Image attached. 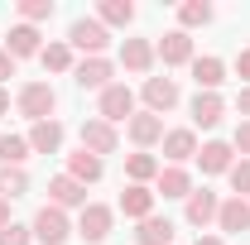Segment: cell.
Returning a JSON list of instances; mask_svg holds the SVG:
<instances>
[{
  "mask_svg": "<svg viewBox=\"0 0 250 245\" xmlns=\"http://www.w3.org/2000/svg\"><path fill=\"white\" fill-rule=\"evenodd\" d=\"M221 116H226V101H221L217 92H197V101H192V121L202 125V130H212V125H221Z\"/></svg>",
  "mask_w": 250,
  "mask_h": 245,
  "instance_id": "cell-13",
  "label": "cell"
},
{
  "mask_svg": "<svg viewBox=\"0 0 250 245\" xmlns=\"http://www.w3.org/2000/svg\"><path fill=\"white\" fill-rule=\"evenodd\" d=\"M111 221H116V212H111V207L87 202V207H82V216H77V236H82L87 245H101L106 236H111Z\"/></svg>",
  "mask_w": 250,
  "mask_h": 245,
  "instance_id": "cell-2",
  "label": "cell"
},
{
  "mask_svg": "<svg viewBox=\"0 0 250 245\" xmlns=\"http://www.w3.org/2000/svg\"><path fill=\"white\" fill-rule=\"evenodd\" d=\"M67 43L72 48H82V53H92V58H101V48L111 43V34H106V24L101 20H72V29H67Z\"/></svg>",
  "mask_w": 250,
  "mask_h": 245,
  "instance_id": "cell-1",
  "label": "cell"
},
{
  "mask_svg": "<svg viewBox=\"0 0 250 245\" xmlns=\"http://www.w3.org/2000/svg\"><path fill=\"white\" fill-rule=\"evenodd\" d=\"M121 62L130 72H149V67H154V43H149V39H125Z\"/></svg>",
  "mask_w": 250,
  "mask_h": 245,
  "instance_id": "cell-15",
  "label": "cell"
},
{
  "mask_svg": "<svg viewBox=\"0 0 250 245\" xmlns=\"http://www.w3.org/2000/svg\"><path fill=\"white\" fill-rule=\"evenodd\" d=\"M34 241V231L29 226H20V221H10L5 231H0V245H29Z\"/></svg>",
  "mask_w": 250,
  "mask_h": 245,
  "instance_id": "cell-32",
  "label": "cell"
},
{
  "mask_svg": "<svg viewBox=\"0 0 250 245\" xmlns=\"http://www.w3.org/2000/svg\"><path fill=\"white\" fill-rule=\"evenodd\" d=\"M145 101H149L154 116H164L168 106H178V82H173V77H149V82H145Z\"/></svg>",
  "mask_w": 250,
  "mask_h": 245,
  "instance_id": "cell-9",
  "label": "cell"
},
{
  "mask_svg": "<svg viewBox=\"0 0 250 245\" xmlns=\"http://www.w3.org/2000/svg\"><path fill=\"white\" fill-rule=\"evenodd\" d=\"M125 173L145 187V178H159V163L149 159V154H130V159H125Z\"/></svg>",
  "mask_w": 250,
  "mask_h": 245,
  "instance_id": "cell-29",
  "label": "cell"
},
{
  "mask_svg": "<svg viewBox=\"0 0 250 245\" xmlns=\"http://www.w3.org/2000/svg\"><path fill=\"white\" fill-rule=\"evenodd\" d=\"M164 159H173V168L188 163V159H197V135L192 130H168L164 135Z\"/></svg>",
  "mask_w": 250,
  "mask_h": 245,
  "instance_id": "cell-11",
  "label": "cell"
},
{
  "mask_svg": "<svg viewBox=\"0 0 250 245\" xmlns=\"http://www.w3.org/2000/svg\"><path fill=\"white\" fill-rule=\"evenodd\" d=\"M96 15H101V24H130L135 20V5L130 0H101Z\"/></svg>",
  "mask_w": 250,
  "mask_h": 245,
  "instance_id": "cell-26",
  "label": "cell"
},
{
  "mask_svg": "<svg viewBox=\"0 0 250 245\" xmlns=\"http://www.w3.org/2000/svg\"><path fill=\"white\" fill-rule=\"evenodd\" d=\"M48 197H53V207H87V187L77 183V178H67V173H58L53 183H48Z\"/></svg>",
  "mask_w": 250,
  "mask_h": 245,
  "instance_id": "cell-10",
  "label": "cell"
},
{
  "mask_svg": "<svg viewBox=\"0 0 250 245\" xmlns=\"http://www.w3.org/2000/svg\"><path fill=\"white\" fill-rule=\"evenodd\" d=\"M197 163H202V173H231V144H221V140L202 144L197 149Z\"/></svg>",
  "mask_w": 250,
  "mask_h": 245,
  "instance_id": "cell-22",
  "label": "cell"
},
{
  "mask_svg": "<svg viewBox=\"0 0 250 245\" xmlns=\"http://www.w3.org/2000/svg\"><path fill=\"white\" fill-rule=\"evenodd\" d=\"M125 125H130V140H135L140 149H149V144L164 140V121H159L154 111H140V116H130Z\"/></svg>",
  "mask_w": 250,
  "mask_h": 245,
  "instance_id": "cell-8",
  "label": "cell"
},
{
  "mask_svg": "<svg viewBox=\"0 0 250 245\" xmlns=\"http://www.w3.org/2000/svg\"><path fill=\"white\" fill-rule=\"evenodd\" d=\"M5 53H10V58H29V53H39V29H34V24H15L10 39H5Z\"/></svg>",
  "mask_w": 250,
  "mask_h": 245,
  "instance_id": "cell-21",
  "label": "cell"
},
{
  "mask_svg": "<svg viewBox=\"0 0 250 245\" xmlns=\"http://www.w3.org/2000/svg\"><path fill=\"white\" fill-rule=\"evenodd\" d=\"M24 159H29V140H20V135H0V163L20 168Z\"/></svg>",
  "mask_w": 250,
  "mask_h": 245,
  "instance_id": "cell-25",
  "label": "cell"
},
{
  "mask_svg": "<svg viewBox=\"0 0 250 245\" xmlns=\"http://www.w3.org/2000/svg\"><path fill=\"white\" fill-rule=\"evenodd\" d=\"M5 111H10V96H5V87H0V116H5Z\"/></svg>",
  "mask_w": 250,
  "mask_h": 245,
  "instance_id": "cell-39",
  "label": "cell"
},
{
  "mask_svg": "<svg viewBox=\"0 0 250 245\" xmlns=\"http://www.w3.org/2000/svg\"><path fill=\"white\" fill-rule=\"evenodd\" d=\"M192 77H197V92H217L226 82V62L221 58H192Z\"/></svg>",
  "mask_w": 250,
  "mask_h": 245,
  "instance_id": "cell-16",
  "label": "cell"
},
{
  "mask_svg": "<svg viewBox=\"0 0 250 245\" xmlns=\"http://www.w3.org/2000/svg\"><path fill=\"white\" fill-rule=\"evenodd\" d=\"M217 212H221V202H217V192H188V221L192 226H207V221H217Z\"/></svg>",
  "mask_w": 250,
  "mask_h": 245,
  "instance_id": "cell-14",
  "label": "cell"
},
{
  "mask_svg": "<svg viewBox=\"0 0 250 245\" xmlns=\"http://www.w3.org/2000/svg\"><path fill=\"white\" fill-rule=\"evenodd\" d=\"M20 15H24V24H39L53 15V0H20Z\"/></svg>",
  "mask_w": 250,
  "mask_h": 245,
  "instance_id": "cell-31",
  "label": "cell"
},
{
  "mask_svg": "<svg viewBox=\"0 0 250 245\" xmlns=\"http://www.w3.org/2000/svg\"><path fill=\"white\" fill-rule=\"evenodd\" d=\"M236 106H241V116H250V87H246L241 96H236Z\"/></svg>",
  "mask_w": 250,
  "mask_h": 245,
  "instance_id": "cell-37",
  "label": "cell"
},
{
  "mask_svg": "<svg viewBox=\"0 0 250 245\" xmlns=\"http://www.w3.org/2000/svg\"><path fill=\"white\" fill-rule=\"evenodd\" d=\"M236 72L250 82V48H241V53H236Z\"/></svg>",
  "mask_w": 250,
  "mask_h": 245,
  "instance_id": "cell-35",
  "label": "cell"
},
{
  "mask_svg": "<svg viewBox=\"0 0 250 245\" xmlns=\"http://www.w3.org/2000/svg\"><path fill=\"white\" fill-rule=\"evenodd\" d=\"M67 178H77L82 187L96 183V178H101V159H96V154H87V149L67 154Z\"/></svg>",
  "mask_w": 250,
  "mask_h": 245,
  "instance_id": "cell-20",
  "label": "cell"
},
{
  "mask_svg": "<svg viewBox=\"0 0 250 245\" xmlns=\"http://www.w3.org/2000/svg\"><path fill=\"white\" fill-rule=\"evenodd\" d=\"M58 144H62V125L58 121H39L29 130V149L34 154H58Z\"/></svg>",
  "mask_w": 250,
  "mask_h": 245,
  "instance_id": "cell-19",
  "label": "cell"
},
{
  "mask_svg": "<svg viewBox=\"0 0 250 245\" xmlns=\"http://www.w3.org/2000/svg\"><path fill=\"white\" fill-rule=\"evenodd\" d=\"M53 106H58V96H53L48 82H29V87L20 92V116H29L34 125L48 121V116H53Z\"/></svg>",
  "mask_w": 250,
  "mask_h": 245,
  "instance_id": "cell-3",
  "label": "cell"
},
{
  "mask_svg": "<svg viewBox=\"0 0 250 245\" xmlns=\"http://www.w3.org/2000/svg\"><path fill=\"white\" fill-rule=\"evenodd\" d=\"M34 241H43V245H62L67 236H72V226H67V216L48 202V207H39V216H34Z\"/></svg>",
  "mask_w": 250,
  "mask_h": 245,
  "instance_id": "cell-4",
  "label": "cell"
},
{
  "mask_svg": "<svg viewBox=\"0 0 250 245\" xmlns=\"http://www.w3.org/2000/svg\"><path fill=\"white\" fill-rule=\"evenodd\" d=\"M197 245H221V241H217V236H197Z\"/></svg>",
  "mask_w": 250,
  "mask_h": 245,
  "instance_id": "cell-40",
  "label": "cell"
},
{
  "mask_svg": "<svg viewBox=\"0 0 250 245\" xmlns=\"http://www.w3.org/2000/svg\"><path fill=\"white\" fill-rule=\"evenodd\" d=\"M154 53L164 62H188V58H192V39H188L183 29H173V34H164V39L154 43Z\"/></svg>",
  "mask_w": 250,
  "mask_h": 245,
  "instance_id": "cell-18",
  "label": "cell"
},
{
  "mask_svg": "<svg viewBox=\"0 0 250 245\" xmlns=\"http://www.w3.org/2000/svg\"><path fill=\"white\" fill-rule=\"evenodd\" d=\"M72 77H77L82 92H87V87H92V92H106V87H111V62L106 58H82L72 67Z\"/></svg>",
  "mask_w": 250,
  "mask_h": 245,
  "instance_id": "cell-6",
  "label": "cell"
},
{
  "mask_svg": "<svg viewBox=\"0 0 250 245\" xmlns=\"http://www.w3.org/2000/svg\"><path fill=\"white\" fill-rule=\"evenodd\" d=\"M39 58H43L48 72H67V67H72V48H67V43H48V48H39Z\"/></svg>",
  "mask_w": 250,
  "mask_h": 245,
  "instance_id": "cell-28",
  "label": "cell"
},
{
  "mask_svg": "<svg viewBox=\"0 0 250 245\" xmlns=\"http://www.w3.org/2000/svg\"><path fill=\"white\" fill-rule=\"evenodd\" d=\"M135 241L140 245H173V221L168 216H145L140 231H135Z\"/></svg>",
  "mask_w": 250,
  "mask_h": 245,
  "instance_id": "cell-17",
  "label": "cell"
},
{
  "mask_svg": "<svg viewBox=\"0 0 250 245\" xmlns=\"http://www.w3.org/2000/svg\"><path fill=\"white\" fill-rule=\"evenodd\" d=\"M5 77H15V58H10V53L0 48V82H5Z\"/></svg>",
  "mask_w": 250,
  "mask_h": 245,
  "instance_id": "cell-36",
  "label": "cell"
},
{
  "mask_svg": "<svg viewBox=\"0 0 250 245\" xmlns=\"http://www.w3.org/2000/svg\"><path fill=\"white\" fill-rule=\"evenodd\" d=\"M5 226H10V202L0 197V231H5Z\"/></svg>",
  "mask_w": 250,
  "mask_h": 245,
  "instance_id": "cell-38",
  "label": "cell"
},
{
  "mask_svg": "<svg viewBox=\"0 0 250 245\" xmlns=\"http://www.w3.org/2000/svg\"><path fill=\"white\" fill-rule=\"evenodd\" d=\"M130 116H135V96H130V87L111 82V87L101 92V121L116 125V121H130Z\"/></svg>",
  "mask_w": 250,
  "mask_h": 245,
  "instance_id": "cell-5",
  "label": "cell"
},
{
  "mask_svg": "<svg viewBox=\"0 0 250 245\" xmlns=\"http://www.w3.org/2000/svg\"><path fill=\"white\" fill-rule=\"evenodd\" d=\"M178 20H183L188 29H192V24H207V20H212V5H207V0H188V5H178Z\"/></svg>",
  "mask_w": 250,
  "mask_h": 245,
  "instance_id": "cell-30",
  "label": "cell"
},
{
  "mask_svg": "<svg viewBox=\"0 0 250 245\" xmlns=\"http://www.w3.org/2000/svg\"><path fill=\"white\" fill-rule=\"evenodd\" d=\"M24 187H29L24 168H10V163H0V197H24Z\"/></svg>",
  "mask_w": 250,
  "mask_h": 245,
  "instance_id": "cell-27",
  "label": "cell"
},
{
  "mask_svg": "<svg viewBox=\"0 0 250 245\" xmlns=\"http://www.w3.org/2000/svg\"><path fill=\"white\" fill-rule=\"evenodd\" d=\"M159 192H164V197H188V192H192V178H188L183 168H173V163H168V168H159Z\"/></svg>",
  "mask_w": 250,
  "mask_h": 245,
  "instance_id": "cell-24",
  "label": "cell"
},
{
  "mask_svg": "<svg viewBox=\"0 0 250 245\" xmlns=\"http://www.w3.org/2000/svg\"><path fill=\"white\" fill-rule=\"evenodd\" d=\"M121 212H125V216H135V221L154 216V192H149V187H140V183H130V187L121 192Z\"/></svg>",
  "mask_w": 250,
  "mask_h": 245,
  "instance_id": "cell-12",
  "label": "cell"
},
{
  "mask_svg": "<svg viewBox=\"0 0 250 245\" xmlns=\"http://www.w3.org/2000/svg\"><path fill=\"white\" fill-rule=\"evenodd\" d=\"M236 149H241V154H246V159H250V121L241 125V130H236Z\"/></svg>",
  "mask_w": 250,
  "mask_h": 245,
  "instance_id": "cell-34",
  "label": "cell"
},
{
  "mask_svg": "<svg viewBox=\"0 0 250 245\" xmlns=\"http://www.w3.org/2000/svg\"><path fill=\"white\" fill-rule=\"evenodd\" d=\"M217 226H221V231H246V226H250V202H246V197H231V202H221Z\"/></svg>",
  "mask_w": 250,
  "mask_h": 245,
  "instance_id": "cell-23",
  "label": "cell"
},
{
  "mask_svg": "<svg viewBox=\"0 0 250 245\" xmlns=\"http://www.w3.org/2000/svg\"><path fill=\"white\" fill-rule=\"evenodd\" d=\"M231 187H236V197H246V192H250V159L231 163Z\"/></svg>",
  "mask_w": 250,
  "mask_h": 245,
  "instance_id": "cell-33",
  "label": "cell"
},
{
  "mask_svg": "<svg viewBox=\"0 0 250 245\" xmlns=\"http://www.w3.org/2000/svg\"><path fill=\"white\" fill-rule=\"evenodd\" d=\"M82 149L87 154H116V125H106V121H87L82 125Z\"/></svg>",
  "mask_w": 250,
  "mask_h": 245,
  "instance_id": "cell-7",
  "label": "cell"
}]
</instances>
